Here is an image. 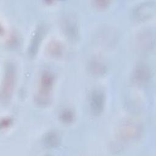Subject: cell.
I'll list each match as a JSON object with an SVG mask.
<instances>
[{"instance_id": "cell-3", "label": "cell", "mask_w": 156, "mask_h": 156, "mask_svg": "<svg viewBox=\"0 0 156 156\" xmlns=\"http://www.w3.org/2000/svg\"><path fill=\"white\" fill-rule=\"evenodd\" d=\"M154 1H146L140 3L133 9L132 15L136 21H144L152 16L155 12Z\"/></svg>"}, {"instance_id": "cell-4", "label": "cell", "mask_w": 156, "mask_h": 156, "mask_svg": "<svg viewBox=\"0 0 156 156\" xmlns=\"http://www.w3.org/2000/svg\"><path fill=\"white\" fill-rule=\"evenodd\" d=\"M62 26L65 35L71 40H76L79 35V28L77 22L72 15H68L64 16L62 22Z\"/></svg>"}, {"instance_id": "cell-14", "label": "cell", "mask_w": 156, "mask_h": 156, "mask_svg": "<svg viewBox=\"0 0 156 156\" xmlns=\"http://www.w3.org/2000/svg\"><path fill=\"white\" fill-rule=\"evenodd\" d=\"M94 2L95 3V5L98 7H104L107 6L108 3L109 1H94Z\"/></svg>"}, {"instance_id": "cell-8", "label": "cell", "mask_w": 156, "mask_h": 156, "mask_svg": "<svg viewBox=\"0 0 156 156\" xmlns=\"http://www.w3.org/2000/svg\"><path fill=\"white\" fill-rule=\"evenodd\" d=\"M44 33V28L43 26H40L37 29L33 38L31 40L30 46L29 48V54L30 55L33 56L37 52L40 43L42 40L43 35Z\"/></svg>"}, {"instance_id": "cell-12", "label": "cell", "mask_w": 156, "mask_h": 156, "mask_svg": "<svg viewBox=\"0 0 156 156\" xmlns=\"http://www.w3.org/2000/svg\"><path fill=\"white\" fill-rule=\"evenodd\" d=\"M60 118L65 122H70L73 120L74 114L71 110L66 109L61 113Z\"/></svg>"}, {"instance_id": "cell-10", "label": "cell", "mask_w": 156, "mask_h": 156, "mask_svg": "<svg viewBox=\"0 0 156 156\" xmlns=\"http://www.w3.org/2000/svg\"><path fill=\"white\" fill-rule=\"evenodd\" d=\"M89 70L95 76H102L107 71V68L103 62L100 60L93 59L89 63Z\"/></svg>"}, {"instance_id": "cell-11", "label": "cell", "mask_w": 156, "mask_h": 156, "mask_svg": "<svg viewBox=\"0 0 156 156\" xmlns=\"http://www.w3.org/2000/svg\"><path fill=\"white\" fill-rule=\"evenodd\" d=\"M43 143L48 148L57 147L60 141V138L58 133L54 131H50L46 133L43 137Z\"/></svg>"}, {"instance_id": "cell-6", "label": "cell", "mask_w": 156, "mask_h": 156, "mask_svg": "<svg viewBox=\"0 0 156 156\" xmlns=\"http://www.w3.org/2000/svg\"><path fill=\"white\" fill-rule=\"evenodd\" d=\"M104 95L100 90H94L90 96V106L91 112L95 115H100L104 109Z\"/></svg>"}, {"instance_id": "cell-2", "label": "cell", "mask_w": 156, "mask_h": 156, "mask_svg": "<svg viewBox=\"0 0 156 156\" xmlns=\"http://www.w3.org/2000/svg\"><path fill=\"white\" fill-rule=\"evenodd\" d=\"M16 78V70L14 65L9 63L5 68L4 77L2 80L1 98L4 102L7 101L12 94Z\"/></svg>"}, {"instance_id": "cell-7", "label": "cell", "mask_w": 156, "mask_h": 156, "mask_svg": "<svg viewBox=\"0 0 156 156\" xmlns=\"http://www.w3.org/2000/svg\"><path fill=\"white\" fill-rule=\"evenodd\" d=\"M154 34L152 30H145L139 35L138 43L140 48L144 51L151 50L154 45Z\"/></svg>"}, {"instance_id": "cell-13", "label": "cell", "mask_w": 156, "mask_h": 156, "mask_svg": "<svg viewBox=\"0 0 156 156\" xmlns=\"http://www.w3.org/2000/svg\"><path fill=\"white\" fill-rule=\"evenodd\" d=\"M49 52L53 54V55H58L61 53L62 51V48L59 43L53 42L49 45Z\"/></svg>"}, {"instance_id": "cell-9", "label": "cell", "mask_w": 156, "mask_h": 156, "mask_svg": "<svg viewBox=\"0 0 156 156\" xmlns=\"http://www.w3.org/2000/svg\"><path fill=\"white\" fill-rule=\"evenodd\" d=\"M54 82V77L51 73L48 71L43 73L41 80L40 86L41 88L39 93L49 94V90L51 88Z\"/></svg>"}, {"instance_id": "cell-1", "label": "cell", "mask_w": 156, "mask_h": 156, "mask_svg": "<svg viewBox=\"0 0 156 156\" xmlns=\"http://www.w3.org/2000/svg\"><path fill=\"white\" fill-rule=\"evenodd\" d=\"M143 128L141 124L133 119H126L119 127V134L122 139L127 142L138 140L142 136Z\"/></svg>"}, {"instance_id": "cell-5", "label": "cell", "mask_w": 156, "mask_h": 156, "mask_svg": "<svg viewBox=\"0 0 156 156\" xmlns=\"http://www.w3.org/2000/svg\"><path fill=\"white\" fill-rule=\"evenodd\" d=\"M151 77V71L148 66L144 63H139L132 73L133 81L138 85H143L148 82Z\"/></svg>"}]
</instances>
